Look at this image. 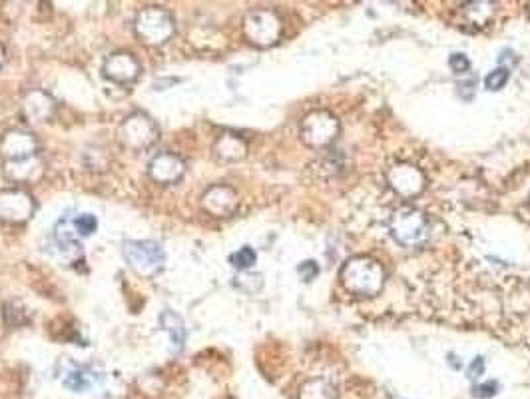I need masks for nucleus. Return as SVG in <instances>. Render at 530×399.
Masks as SVG:
<instances>
[{
	"label": "nucleus",
	"instance_id": "obj_2",
	"mask_svg": "<svg viewBox=\"0 0 530 399\" xmlns=\"http://www.w3.org/2000/svg\"><path fill=\"white\" fill-rule=\"evenodd\" d=\"M229 262L236 266L238 269H247V267H251L253 264H256V251L245 246L239 251H236V254L229 258Z\"/></svg>",
	"mask_w": 530,
	"mask_h": 399
},
{
	"label": "nucleus",
	"instance_id": "obj_4",
	"mask_svg": "<svg viewBox=\"0 0 530 399\" xmlns=\"http://www.w3.org/2000/svg\"><path fill=\"white\" fill-rule=\"evenodd\" d=\"M96 228H98V220H96L94 216H90V214H84V216H80V218L76 220V229H78L82 236H90V234H94Z\"/></svg>",
	"mask_w": 530,
	"mask_h": 399
},
{
	"label": "nucleus",
	"instance_id": "obj_6",
	"mask_svg": "<svg viewBox=\"0 0 530 399\" xmlns=\"http://www.w3.org/2000/svg\"><path fill=\"white\" fill-rule=\"evenodd\" d=\"M64 385H66V387H70V389H74V391H82V389H86V385H88V383L82 380V375H80V373H72V375L68 377V380L64 381Z\"/></svg>",
	"mask_w": 530,
	"mask_h": 399
},
{
	"label": "nucleus",
	"instance_id": "obj_5",
	"mask_svg": "<svg viewBox=\"0 0 530 399\" xmlns=\"http://www.w3.org/2000/svg\"><path fill=\"white\" fill-rule=\"evenodd\" d=\"M449 64H451V68L457 74H464V72H469V68H471V62H469V58H466L464 54H453L449 58Z\"/></svg>",
	"mask_w": 530,
	"mask_h": 399
},
{
	"label": "nucleus",
	"instance_id": "obj_1",
	"mask_svg": "<svg viewBox=\"0 0 530 399\" xmlns=\"http://www.w3.org/2000/svg\"><path fill=\"white\" fill-rule=\"evenodd\" d=\"M124 258L140 274H154L164 264V249L156 242H124Z\"/></svg>",
	"mask_w": 530,
	"mask_h": 399
},
{
	"label": "nucleus",
	"instance_id": "obj_7",
	"mask_svg": "<svg viewBox=\"0 0 530 399\" xmlns=\"http://www.w3.org/2000/svg\"><path fill=\"white\" fill-rule=\"evenodd\" d=\"M469 377L471 380H476L478 375H482V371H484V361H482V358H475L473 361H471V365H469Z\"/></svg>",
	"mask_w": 530,
	"mask_h": 399
},
{
	"label": "nucleus",
	"instance_id": "obj_3",
	"mask_svg": "<svg viewBox=\"0 0 530 399\" xmlns=\"http://www.w3.org/2000/svg\"><path fill=\"white\" fill-rule=\"evenodd\" d=\"M506 82H508V70L506 68H496L484 78V84H486V88L489 90H500V88H504Z\"/></svg>",
	"mask_w": 530,
	"mask_h": 399
},
{
	"label": "nucleus",
	"instance_id": "obj_8",
	"mask_svg": "<svg viewBox=\"0 0 530 399\" xmlns=\"http://www.w3.org/2000/svg\"><path fill=\"white\" fill-rule=\"evenodd\" d=\"M496 381H489V383H484V385H478V387H475V393L478 395V397H491V395H494L496 393Z\"/></svg>",
	"mask_w": 530,
	"mask_h": 399
}]
</instances>
